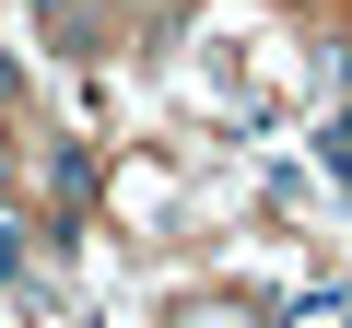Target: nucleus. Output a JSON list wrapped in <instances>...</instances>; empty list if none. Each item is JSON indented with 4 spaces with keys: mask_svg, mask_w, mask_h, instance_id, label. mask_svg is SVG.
<instances>
[{
    "mask_svg": "<svg viewBox=\"0 0 352 328\" xmlns=\"http://www.w3.org/2000/svg\"><path fill=\"white\" fill-rule=\"evenodd\" d=\"M305 328H352V316H329V305H317V316H305Z\"/></svg>",
    "mask_w": 352,
    "mask_h": 328,
    "instance_id": "nucleus-1",
    "label": "nucleus"
}]
</instances>
